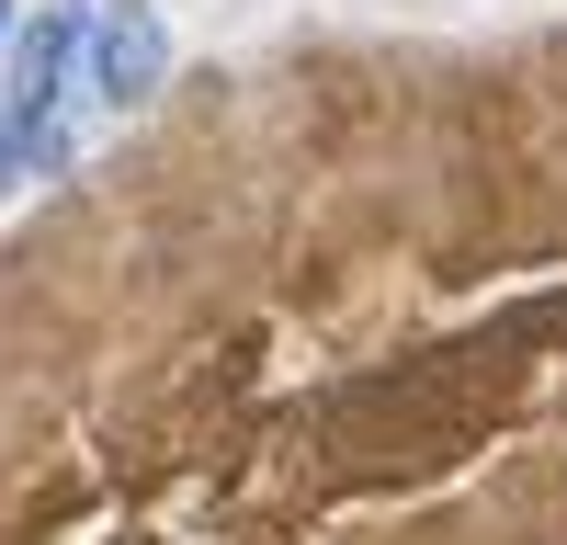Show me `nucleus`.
Segmentation results:
<instances>
[{"mask_svg": "<svg viewBox=\"0 0 567 545\" xmlns=\"http://www.w3.org/2000/svg\"><path fill=\"white\" fill-rule=\"evenodd\" d=\"M80 58H91V23L69 12V0H34V23L12 34V91H0V136H12L23 171L58 160V103H69Z\"/></svg>", "mask_w": 567, "mask_h": 545, "instance_id": "obj_1", "label": "nucleus"}, {"mask_svg": "<svg viewBox=\"0 0 567 545\" xmlns=\"http://www.w3.org/2000/svg\"><path fill=\"white\" fill-rule=\"evenodd\" d=\"M159 80H171V23L148 0H103V12H91V91H103L114 114H136Z\"/></svg>", "mask_w": 567, "mask_h": 545, "instance_id": "obj_2", "label": "nucleus"}, {"mask_svg": "<svg viewBox=\"0 0 567 545\" xmlns=\"http://www.w3.org/2000/svg\"><path fill=\"white\" fill-rule=\"evenodd\" d=\"M0 23H12V0H0Z\"/></svg>", "mask_w": 567, "mask_h": 545, "instance_id": "obj_3", "label": "nucleus"}]
</instances>
